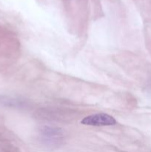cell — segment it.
Listing matches in <instances>:
<instances>
[{
    "label": "cell",
    "mask_w": 151,
    "mask_h": 152,
    "mask_svg": "<svg viewBox=\"0 0 151 152\" xmlns=\"http://www.w3.org/2000/svg\"><path fill=\"white\" fill-rule=\"evenodd\" d=\"M81 123L90 126H115L117 121L112 116L105 113H99L84 117Z\"/></svg>",
    "instance_id": "6da1fadb"
},
{
    "label": "cell",
    "mask_w": 151,
    "mask_h": 152,
    "mask_svg": "<svg viewBox=\"0 0 151 152\" xmlns=\"http://www.w3.org/2000/svg\"><path fill=\"white\" fill-rule=\"evenodd\" d=\"M42 140L50 145H58L62 140V133L59 129L44 127L41 131Z\"/></svg>",
    "instance_id": "7a4b0ae2"
}]
</instances>
